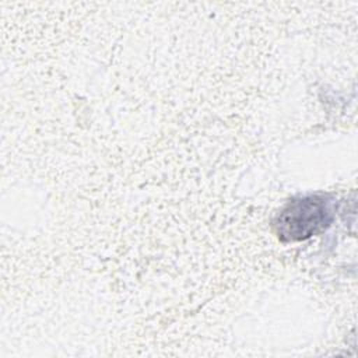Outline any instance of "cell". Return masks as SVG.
Here are the masks:
<instances>
[{"label":"cell","instance_id":"cell-1","mask_svg":"<svg viewBox=\"0 0 358 358\" xmlns=\"http://www.w3.org/2000/svg\"><path fill=\"white\" fill-rule=\"evenodd\" d=\"M334 218L333 200L327 194H306L289 200L273 221L282 242L303 241L323 232Z\"/></svg>","mask_w":358,"mask_h":358}]
</instances>
